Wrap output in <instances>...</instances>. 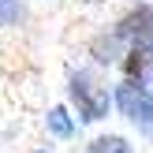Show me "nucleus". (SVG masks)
<instances>
[{
    "mask_svg": "<svg viewBox=\"0 0 153 153\" xmlns=\"http://www.w3.org/2000/svg\"><path fill=\"white\" fill-rule=\"evenodd\" d=\"M71 101L79 105L82 120H101L105 112H108V90H101L86 71H79L71 79Z\"/></svg>",
    "mask_w": 153,
    "mask_h": 153,
    "instance_id": "nucleus-1",
    "label": "nucleus"
},
{
    "mask_svg": "<svg viewBox=\"0 0 153 153\" xmlns=\"http://www.w3.org/2000/svg\"><path fill=\"white\" fill-rule=\"evenodd\" d=\"M116 105L127 120L134 123H153V97L146 94L142 86H134V79H127L123 86L116 90Z\"/></svg>",
    "mask_w": 153,
    "mask_h": 153,
    "instance_id": "nucleus-2",
    "label": "nucleus"
},
{
    "mask_svg": "<svg viewBox=\"0 0 153 153\" xmlns=\"http://www.w3.org/2000/svg\"><path fill=\"white\" fill-rule=\"evenodd\" d=\"M120 37H127L134 49L153 52V7H138V11H131L123 22H120Z\"/></svg>",
    "mask_w": 153,
    "mask_h": 153,
    "instance_id": "nucleus-3",
    "label": "nucleus"
},
{
    "mask_svg": "<svg viewBox=\"0 0 153 153\" xmlns=\"http://www.w3.org/2000/svg\"><path fill=\"white\" fill-rule=\"evenodd\" d=\"M86 153H131V146L123 138H116V134H108V138H97Z\"/></svg>",
    "mask_w": 153,
    "mask_h": 153,
    "instance_id": "nucleus-4",
    "label": "nucleus"
},
{
    "mask_svg": "<svg viewBox=\"0 0 153 153\" xmlns=\"http://www.w3.org/2000/svg\"><path fill=\"white\" fill-rule=\"evenodd\" d=\"M149 67V52L146 49H134L131 56H127V79H142Z\"/></svg>",
    "mask_w": 153,
    "mask_h": 153,
    "instance_id": "nucleus-5",
    "label": "nucleus"
},
{
    "mask_svg": "<svg viewBox=\"0 0 153 153\" xmlns=\"http://www.w3.org/2000/svg\"><path fill=\"white\" fill-rule=\"evenodd\" d=\"M49 127L60 134V138H67V134H71V120H67V112L64 108H52L49 112Z\"/></svg>",
    "mask_w": 153,
    "mask_h": 153,
    "instance_id": "nucleus-6",
    "label": "nucleus"
},
{
    "mask_svg": "<svg viewBox=\"0 0 153 153\" xmlns=\"http://www.w3.org/2000/svg\"><path fill=\"white\" fill-rule=\"evenodd\" d=\"M19 19V0H0V22H15Z\"/></svg>",
    "mask_w": 153,
    "mask_h": 153,
    "instance_id": "nucleus-7",
    "label": "nucleus"
}]
</instances>
